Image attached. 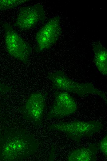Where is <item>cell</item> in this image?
<instances>
[{"instance_id":"obj_8","label":"cell","mask_w":107,"mask_h":161,"mask_svg":"<svg viewBox=\"0 0 107 161\" xmlns=\"http://www.w3.org/2000/svg\"><path fill=\"white\" fill-rule=\"evenodd\" d=\"M47 95L41 92L31 94L20 111L26 119L35 124H41Z\"/></svg>"},{"instance_id":"obj_9","label":"cell","mask_w":107,"mask_h":161,"mask_svg":"<svg viewBox=\"0 0 107 161\" xmlns=\"http://www.w3.org/2000/svg\"><path fill=\"white\" fill-rule=\"evenodd\" d=\"M98 150L97 145L94 143L89 144L87 146L75 149L68 155V161H95Z\"/></svg>"},{"instance_id":"obj_5","label":"cell","mask_w":107,"mask_h":161,"mask_svg":"<svg viewBox=\"0 0 107 161\" xmlns=\"http://www.w3.org/2000/svg\"><path fill=\"white\" fill-rule=\"evenodd\" d=\"M60 21L59 15L54 17L37 33L36 52H40L48 49L57 41L61 33Z\"/></svg>"},{"instance_id":"obj_1","label":"cell","mask_w":107,"mask_h":161,"mask_svg":"<svg viewBox=\"0 0 107 161\" xmlns=\"http://www.w3.org/2000/svg\"><path fill=\"white\" fill-rule=\"evenodd\" d=\"M38 147L33 137L24 133H15L8 137L4 144L2 156L4 160H19L33 154Z\"/></svg>"},{"instance_id":"obj_6","label":"cell","mask_w":107,"mask_h":161,"mask_svg":"<svg viewBox=\"0 0 107 161\" xmlns=\"http://www.w3.org/2000/svg\"><path fill=\"white\" fill-rule=\"evenodd\" d=\"M45 16V10L41 4L23 7L19 10L14 25L21 30H27L43 21Z\"/></svg>"},{"instance_id":"obj_12","label":"cell","mask_w":107,"mask_h":161,"mask_svg":"<svg viewBox=\"0 0 107 161\" xmlns=\"http://www.w3.org/2000/svg\"><path fill=\"white\" fill-rule=\"evenodd\" d=\"M98 149L100 150L105 156H107V136H105L97 145Z\"/></svg>"},{"instance_id":"obj_2","label":"cell","mask_w":107,"mask_h":161,"mask_svg":"<svg viewBox=\"0 0 107 161\" xmlns=\"http://www.w3.org/2000/svg\"><path fill=\"white\" fill-rule=\"evenodd\" d=\"M48 78L52 83L53 89L75 94L78 96L90 94L97 95L107 103L106 94L90 83H80L68 77L61 71L50 74Z\"/></svg>"},{"instance_id":"obj_10","label":"cell","mask_w":107,"mask_h":161,"mask_svg":"<svg viewBox=\"0 0 107 161\" xmlns=\"http://www.w3.org/2000/svg\"><path fill=\"white\" fill-rule=\"evenodd\" d=\"M94 53L93 62L97 68L103 75L107 73V50L100 42H94L93 44Z\"/></svg>"},{"instance_id":"obj_11","label":"cell","mask_w":107,"mask_h":161,"mask_svg":"<svg viewBox=\"0 0 107 161\" xmlns=\"http://www.w3.org/2000/svg\"><path fill=\"white\" fill-rule=\"evenodd\" d=\"M30 1L29 0H0V11L13 9Z\"/></svg>"},{"instance_id":"obj_13","label":"cell","mask_w":107,"mask_h":161,"mask_svg":"<svg viewBox=\"0 0 107 161\" xmlns=\"http://www.w3.org/2000/svg\"><path fill=\"white\" fill-rule=\"evenodd\" d=\"M11 87L0 83V92H5L11 89Z\"/></svg>"},{"instance_id":"obj_7","label":"cell","mask_w":107,"mask_h":161,"mask_svg":"<svg viewBox=\"0 0 107 161\" xmlns=\"http://www.w3.org/2000/svg\"><path fill=\"white\" fill-rule=\"evenodd\" d=\"M77 104L67 92H55L54 102L47 115L48 119H61L72 115L76 111Z\"/></svg>"},{"instance_id":"obj_3","label":"cell","mask_w":107,"mask_h":161,"mask_svg":"<svg viewBox=\"0 0 107 161\" xmlns=\"http://www.w3.org/2000/svg\"><path fill=\"white\" fill-rule=\"evenodd\" d=\"M49 127L51 130L62 132L69 138L79 142L83 137L91 136L100 131L103 125L97 120H77L61 122L51 124Z\"/></svg>"},{"instance_id":"obj_4","label":"cell","mask_w":107,"mask_h":161,"mask_svg":"<svg viewBox=\"0 0 107 161\" xmlns=\"http://www.w3.org/2000/svg\"><path fill=\"white\" fill-rule=\"evenodd\" d=\"M2 27L4 31L6 47L8 53L24 64H27L31 53L30 45L8 23H3Z\"/></svg>"}]
</instances>
